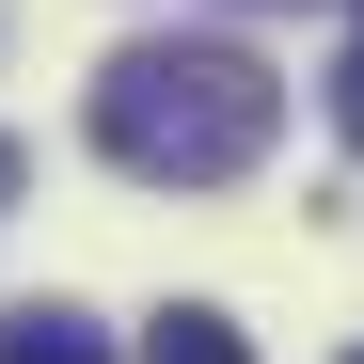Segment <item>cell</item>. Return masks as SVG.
Masks as SVG:
<instances>
[{
	"label": "cell",
	"mask_w": 364,
	"mask_h": 364,
	"mask_svg": "<svg viewBox=\"0 0 364 364\" xmlns=\"http://www.w3.org/2000/svg\"><path fill=\"white\" fill-rule=\"evenodd\" d=\"M285 127V80L254 48H206V32H143L95 64V159L143 174V191H237Z\"/></svg>",
	"instance_id": "cell-1"
},
{
	"label": "cell",
	"mask_w": 364,
	"mask_h": 364,
	"mask_svg": "<svg viewBox=\"0 0 364 364\" xmlns=\"http://www.w3.org/2000/svg\"><path fill=\"white\" fill-rule=\"evenodd\" d=\"M0 364H111V333L80 301H0Z\"/></svg>",
	"instance_id": "cell-2"
},
{
	"label": "cell",
	"mask_w": 364,
	"mask_h": 364,
	"mask_svg": "<svg viewBox=\"0 0 364 364\" xmlns=\"http://www.w3.org/2000/svg\"><path fill=\"white\" fill-rule=\"evenodd\" d=\"M143 364H254V333H237L222 301H159V317H143Z\"/></svg>",
	"instance_id": "cell-3"
},
{
	"label": "cell",
	"mask_w": 364,
	"mask_h": 364,
	"mask_svg": "<svg viewBox=\"0 0 364 364\" xmlns=\"http://www.w3.org/2000/svg\"><path fill=\"white\" fill-rule=\"evenodd\" d=\"M333 143L364 159V0H348V64H333Z\"/></svg>",
	"instance_id": "cell-4"
},
{
	"label": "cell",
	"mask_w": 364,
	"mask_h": 364,
	"mask_svg": "<svg viewBox=\"0 0 364 364\" xmlns=\"http://www.w3.org/2000/svg\"><path fill=\"white\" fill-rule=\"evenodd\" d=\"M0 206H16V143H0Z\"/></svg>",
	"instance_id": "cell-5"
},
{
	"label": "cell",
	"mask_w": 364,
	"mask_h": 364,
	"mask_svg": "<svg viewBox=\"0 0 364 364\" xmlns=\"http://www.w3.org/2000/svg\"><path fill=\"white\" fill-rule=\"evenodd\" d=\"M348 364H364V348H348Z\"/></svg>",
	"instance_id": "cell-6"
}]
</instances>
